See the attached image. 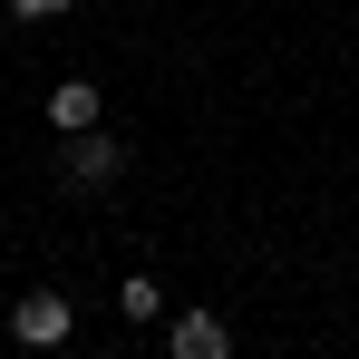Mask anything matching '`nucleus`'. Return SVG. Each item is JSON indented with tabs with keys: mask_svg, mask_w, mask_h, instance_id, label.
I'll list each match as a JSON object with an SVG mask.
<instances>
[{
	"mask_svg": "<svg viewBox=\"0 0 359 359\" xmlns=\"http://www.w3.org/2000/svg\"><path fill=\"white\" fill-rule=\"evenodd\" d=\"M68 330H78L68 292H20V311H10V340H20V350H59Z\"/></svg>",
	"mask_w": 359,
	"mask_h": 359,
	"instance_id": "1",
	"label": "nucleus"
},
{
	"mask_svg": "<svg viewBox=\"0 0 359 359\" xmlns=\"http://www.w3.org/2000/svg\"><path fill=\"white\" fill-rule=\"evenodd\" d=\"M117 165H126V146H117V136H97V126H78V136L59 146V175H68V184H107Z\"/></svg>",
	"mask_w": 359,
	"mask_h": 359,
	"instance_id": "2",
	"label": "nucleus"
},
{
	"mask_svg": "<svg viewBox=\"0 0 359 359\" xmlns=\"http://www.w3.org/2000/svg\"><path fill=\"white\" fill-rule=\"evenodd\" d=\"M97 117H107V97H97L88 78H68V88H49V126H59V136H78V126H97Z\"/></svg>",
	"mask_w": 359,
	"mask_h": 359,
	"instance_id": "3",
	"label": "nucleus"
},
{
	"mask_svg": "<svg viewBox=\"0 0 359 359\" xmlns=\"http://www.w3.org/2000/svg\"><path fill=\"white\" fill-rule=\"evenodd\" d=\"M224 350H233V330H224L214 311H184L175 320V359H224Z\"/></svg>",
	"mask_w": 359,
	"mask_h": 359,
	"instance_id": "4",
	"label": "nucleus"
},
{
	"mask_svg": "<svg viewBox=\"0 0 359 359\" xmlns=\"http://www.w3.org/2000/svg\"><path fill=\"white\" fill-rule=\"evenodd\" d=\"M117 311H126V320H156V311H165V292H156V282L136 272V282H126V292H117Z\"/></svg>",
	"mask_w": 359,
	"mask_h": 359,
	"instance_id": "5",
	"label": "nucleus"
},
{
	"mask_svg": "<svg viewBox=\"0 0 359 359\" xmlns=\"http://www.w3.org/2000/svg\"><path fill=\"white\" fill-rule=\"evenodd\" d=\"M10 10H20V20H59L68 0H10Z\"/></svg>",
	"mask_w": 359,
	"mask_h": 359,
	"instance_id": "6",
	"label": "nucleus"
}]
</instances>
